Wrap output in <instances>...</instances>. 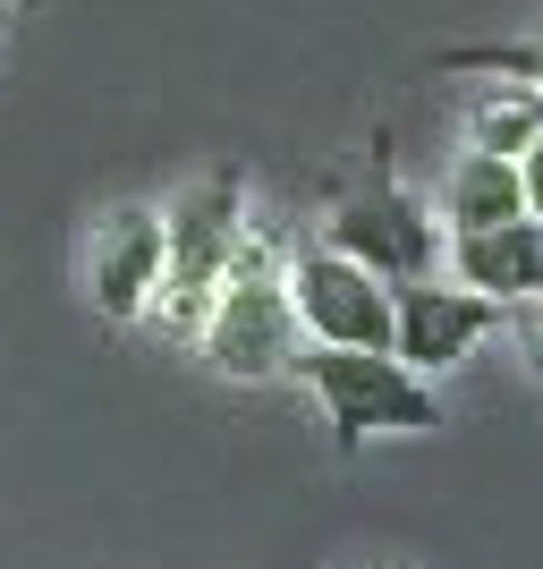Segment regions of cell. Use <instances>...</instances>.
<instances>
[{
    "instance_id": "obj_1",
    "label": "cell",
    "mask_w": 543,
    "mask_h": 569,
    "mask_svg": "<svg viewBox=\"0 0 543 569\" xmlns=\"http://www.w3.org/2000/svg\"><path fill=\"white\" fill-rule=\"evenodd\" d=\"M238 230H247V179L238 170H204L195 188H179L162 204V289H153L162 332H179V340L204 332V307L230 281Z\"/></svg>"
},
{
    "instance_id": "obj_2",
    "label": "cell",
    "mask_w": 543,
    "mask_h": 569,
    "mask_svg": "<svg viewBox=\"0 0 543 569\" xmlns=\"http://www.w3.org/2000/svg\"><path fill=\"white\" fill-rule=\"evenodd\" d=\"M289 375L323 400L340 451H356L365 433H433L442 426V400L425 391V375H408L391 349H331V340H306V349L289 357Z\"/></svg>"
},
{
    "instance_id": "obj_3",
    "label": "cell",
    "mask_w": 543,
    "mask_h": 569,
    "mask_svg": "<svg viewBox=\"0 0 543 569\" xmlns=\"http://www.w3.org/2000/svg\"><path fill=\"white\" fill-rule=\"evenodd\" d=\"M289 315L306 340H331V349H391V281H374L356 256H340L331 238H306L289 247L281 263Z\"/></svg>"
},
{
    "instance_id": "obj_4",
    "label": "cell",
    "mask_w": 543,
    "mask_h": 569,
    "mask_svg": "<svg viewBox=\"0 0 543 569\" xmlns=\"http://www.w3.org/2000/svg\"><path fill=\"white\" fill-rule=\"evenodd\" d=\"M323 238L340 247V256H356L374 281H391V289H400V281H425L433 263H442V247H450L442 213L416 204L400 179H365V188H349L340 204H331Z\"/></svg>"
},
{
    "instance_id": "obj_5",
    "label": "cell",
    "mask_w": 543,
    "mask_h": 569,
    "mask_svg": "<svg viewBox=\"0 0 543 569\" xmlns=\"http://www.w3.org/2000/svg\"><path fill=\"white\" fill-rule=\"evenodd\" d=\"M204 357H213V375L230 382H263V375H289V357H298V315H289V289L281 272H255V281H221L213 307H204Z\"/></svg>"
},
{
    "instance_id": "obj_6",
    "label": "cell",
    "mask_w": 543,
    "mask_h": 569,
    "mask_svg": "<svg viewBox=\"0 0 543 569\" xmlns=\"http://www.w3.org/2000/svg\"><path fill=\"white\" fill-rule=\"evenodd\" d=\"M493 323H501V307L467 281H433L425 272V281L391 289V357L408 375H450L475 340H493Z\"/></svg>"
},
{
    "instance_id": "obj_7",
    "label": "cell",
    "mask_w": 543,
    "mask_h": 569,
    "mask_svg": "<svg viewBox=\"0 0 543 569\" xmlns=\"http://www.w3.org/2000/svg\"><path fill=\"white\" fill-rule=\"evenodd\" d=\"M86 289H94L102 323H144L153 315V289H162V204H119L94 230V256H86Z\"/></svg>"
},
{
    "instance_id": "obj_8",
    "label": "cell",
    "mask_w": 543,
    "mask_h": 569,
    "mask_svg": "<svg viewBox=\"0 0 543 569\" xmlns=\"http://www.w3.org/2000/svg\"><path fill=\"white\" fill-rule=\"evenodd\" d=\"M450 256H459V281L484 289L493 307L543 298V221H535V213H510V221H484V230H459V238H450Z\"/></svg>"
},
{
    "instance_id": "obj_9",
    "label": "cell",
    "mask_w": 543,
    "mask_h": 569,
    "mask_svg": "<svg viewBox=\"0 0 543 569\" xmlns=\"http://www.w3.org/2000/svg\"><path fill=\"white\" fill-rule=\"evenodd\" d=\"M442 230L459 238V230H484V221H510V213H526V188H519V162L510 153H459L450 162V179H442Z\"/></svg>"
},
{
    "instance_id": "obj_10",
    "label": "cell",
    "mask_w": 543,
    "mask_h": 569,
    "mask_svg": "<svg viewBox=\"0 0 543 569\" xmlns=\"http://www.w3.org/2000/svg\"><path fill=\"white\" fill-rule=\"evenodd\" d=\"M543 128V86H493V94L467 102V144L475 153H510L519 162Z\"/></svg>"
},
{
    "instance_id": "obj_11",
    "label": "cell",
    "mask_w": 543,
    "mask_h": 569,
    "mask_svg": "<svg viewBox=\"0 0 543 569\" xmlns=\"http://www.w3.org/2000/svg\"><path fill=\"white\" fill-rule=\"evenodd\" d=\"M442 69H493V77H519V86H543V43H475V51H450Z\"/></svg>"
},
{
    "instance_id": "obj_12",
    "label": "cell",
    "mask_w": 543,
    "mask_h": 569,
    "mask_svg": "<svg viewBox=\"0 0 543 569\" xmlns=\"http://www.w3.org/2000/svg\"><path fill=\"white\" fill-rule=\"evenodd\" d=\"M510 323H519V349H526V366H543V298H519V307H501Z\"/></svg>"
},
{
    "instance_id": "obj_13",
    "label": "cell",
    "mask_w": 543,
    "mask_h": 569,
    "mask_svg": "<svg viewBox=\"0 0 543 569\" xmlns=\"http://www.w3.org/2000/svg\"><path fill=\"white\" fill-rule=\"evenodd\" d=\"M519 188H526V213L543 221V128H535V144L519 153Z\"/></svg>"
},
{
    "instance_id": "obj_14",
    "label": "cell",
    "mask_w": 543,
    "mask_h": 569,
    "mask_svg": "<svg viewBox=\"0 0 543 569\" xmlns=\"http://www.w3.org/2000/svg\"><path fill=\"white\" fill-rule=\"evenodd\" d=\"M0 9H34V0H0Z\"/></svg>"
},
{
    "instance_id": "obj_15",
    "label": "cell",
    "mask_w": 543,
    "mask_h": 569,
    "mask_svg": "<svg viewBox=\"0 0 543 569\" xmlns=\"http://www.w3.org/2000/svg\"><path fill=\"white\" fill-rule=\"evenodd\" d=\"M0 26H9V9H0Z\"/></svg>"
}]
</instances>
